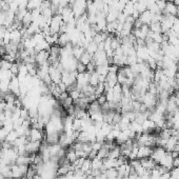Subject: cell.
<instances>
[{
	"instance_id": "obj_49",
	"label": "cell",
	"mask_w": 179,
	"mask_h": 179,
	"mask_svg": "<svg viewBox=\"0 0 179 179\" xmlns=\"http://www.w3.org/2000/svg\"><path fill=\"white\" fill-rule=\"evenodd\" d=\"M173 32H174L175 34H179V18L178 17H176V19L174 21V23H173V26H172V29H171Z\"/></svg>"
},
{
	"instance_id": "obj_31",
	"label": "cell",
	"mask_w": 179,
	"mask_h": 179,
	"mask_svg": "<svg viewBox=\"0 0 179 179\" xmlns=\"http://www.w3.org/2000/svg\"><path fill=\"white\" fill-rule=\"evenodd\" d=\"M98 83H99V75H98L97 72H92L90 73V84L92 87H97Z\"/></svg>"
},
{
	"instance_id": "obj_55",
	"label": "cell",
	"mask_w": 179,
	"mask_h": 179,
	"mask_svg": "<svg viewBox=\"0 0 179 179\" xmlns=\"http://www.w3.org/2000/svg\"><path fill=\"white\" fill-rule=\"evenodd\" d=\"M165 3H167V1H162V0H157V7H158V9L161 11V12H163L164 9H165Z\"/></svg>"
},
{
	"instance_id": "obj_4",
	"label": "cell",
	"mask_w": 179,
	"mask_h": 179,
	"mask_svg": "<svg viewBox=\"0 0 179 179\" xmlns=\"http://www.w3.org/2000/svg\"><path fill=\"white\" fill-rule=\"evenodd\" d=\"M93 62L95 63L96 66L98 65H109V59L108 56H106L105 51H99L93 55Z\"/></svg>"
},
{
	"instance_id": "obj_62",
	"label": "cell",
	"mask_w": 179,
	"mask_h": 179,
	"mask_svg": "<svg viewBox=\"0 0 179 179\" xmlns=\"http://www.w3.org/2000/svg\"><path fill=\"white\" fill-rule=\"evenodd\" d=\"M169 179H178V178H176V177H173V176H170V178Z\"/></svg>"
},
{
	"instance_id": "obj_25",
	"label": "cell",
	"mask_w": 179,
	"mask_h": 179,
	"mask_svg": "<svg viewBox=\"0 0 179 179\" xmlns=\"http://www.w3.org/2000/svg\"><path fill=\"white\" fill-rule=\"evenodd\" d=\"M50 47H51V45L47 43V41L44 39V40H42V41H40L36 44L35 51L37 53L41 52V51H50Z\"/></svg>"
},
{
	"instance_id": "obj_32",
	"label": "cell",
	"mask_w": 179,
	"mask_h": 179,
	"mask_svg": "<svg viewBox=\"0 0 179 179\" xmlns=\"http://www.w3.org/2000/svg\"><path fill=\"white\" fill-rule=\"evenodd\" d=\"M18 137H19V136H18V134L16 133V131L13 130V131H11V132H9V134H7V136L5 137L4 141H7V142L13 145V143L15 142V140L17 139Z\"/></svg>"
},
{
	"instance_id": "obj_29",
	"label": "cell",
	"mask_w": 179,
	"mask_h": 179,
	"mask_svg": "<svg viewBox=\"0 0 179 179\" xmlns=\"http://www.w3.org/2000/svg\"><path fill=\"white\" fill-rule=\"evenodd\" d=\"M135 11V7H134V3L132 1H129L128 3H125L124 5V9H123V14L125 16H132L133 13Z\"/></svg>"
},
{
	"instance_id": "obj_47",
	"label": "cell",
	"mask_w": 179,
	"mask_h": 179,
	"mask_svg": "<svg viewBox=\"0 0 179 179\" xmlns=\"http://www.w3.org/2000/svg\"><path fill=\"white\" fill-rule=\"evenodd\" d=\"M62 102V105L63 106H65L66 109L69 108V106H71V105H73V103H74V100H73V98H71L70 96L69 97H66L65 100H62L61 101Z\"/></svg>"
},
{
	"instance_id": "obj_34",
	"label": "cell",
	"mask_w": 179,
	"mask_h": 179,
	"mask_svg": "<svg viewBox=\"0 0 179 179\" xmlns=\"http://www.w3.org/2000/svg\"><path fill=\"white\" fill-rule=\"evenodd\" d=\"M85 51H87V53H90L91 55H94L98 51V44L95 43L94 41H91L90 43L87 45V47H85Z\"/></svg>"
},
{
	"instance_id": "obj_26",
	"label": "cell",
	"mask_w": 179,
	"mask_h": 179,
	"mask_svg": "<svg viewBox=\"0 0 179 179\" xmlns=\"http://www.w3.org/2000/svg\"><path fill=\"white\" fill-rule=\"evenodd\" d=\"M92 61H93V55H91L90 53L87 52V51H85L83 54H82V56L80 57V59H79V62H81L82 65H90Z\"/></svg>"
},
{
	"instance_id": "obj_57",
	"label": "cell",
	"mask_w": 179,
	"mask_h": 179,
	"mask_svg": "<svg viewBox=\"0 0 179 179\" xmlns=\"http://www.w3.org/2000/svg\"><path fill=\"white\" fill-rule=\"evenodd\" d=\"M5 54H7V47H5V45H1L0 47V56L3 57Z\"/></svg>"
},
{
	"instance_id": "obj_23",
	"label": "cell",
	"mask_w": 179,
	"mask_h": 179,
	"mask_svg": "<svg viewBox=\"0 0 179 179\" xmlns=\"http://www.w3.org/2000/svg\"><path fill=\"white\" fill-rule=\"evenodd\" d=\"M45 142L47 144H55L59 142V133H53V134H47Z\"/></svg>"
},
{
	"instance_id": "obj_28",
	"label": "cell",
	"mask_w": 179,
	"mask_h": 179,
	"mask_svg": "<svg viewBox=\"0 0 179 179\" xmlns=\"http://www.w3.org/2000/svg\"><path fill=\"white\" fill-rule=\"evenodd\" d=\"M81 93H82V95L85 96V97H90V96H92V95H95V87H92L91 84H87L81 89Z\"/></svg>"
},
{
	"instance_id": "obj_39",
	"label": "cell",
	"mask_w": 179,
	"mask_h": 179,
	"mask_svg": "<svg viewBox=\"0 0 179 179\" xmlns=\"http://www.w3.org/2000/svg\"><path fill=\"white\" fill-rule=\"evenodd\" d=\"M11 80H0V93L5 94L9 91V84Z\"/></svg>"
},
{
	"instance_id": "obj_40",
	"label": "cell",
	"mask_w": 179,
	"mask_h": 179,
	"mask_svg": "<svg viewBox=\"0 0 179 179\" xmlns=\"http://www.w3.org/2000/svg\"><path fill=\"white\" fill-rule=\"evenodd\" d=\"M149 26L150 31L153 32V33H161V23L160 22H152Z\"/></svg>"
},
{
	"instance_id": "obj_10",
	"label": "cell",
	"mask_w": 179,
	"mask_h": 179,
	"mask_svg": "<svg viewBox=\"0 0 179 179\" xmlns=\"http://www.w3.org/2000/svg\"><path fill=\"white\" fill-rule=\"evenodd\" d=\"M9 91L11 93H13V94H15L16 96L20 95V83L17 76H14L11 79L9 84Z\"/></svg>"
},
{
	"instance_id": "obj_11",
	"label": "cell",
	"mask_w": 179,
	"mask_h": 179,
	"mask_svg": "<svg viewBox=\"0 0 179 179\" xmlns=\"http://www.w3.org/2000/svg\"><path fill=\"white\" fill-rule=\"evenodd\" d=\"M153 153V148L148 145H140L138 149L137 153V159H143V158H149Z\"/></svg>"
},
{
	"instance_id": "obj_21",
	"label": "cell",
	"mask_w": 179,
	"mask_h": 179,
	"mask_svg": "<svg viewBox=\"0 0 179 179\" xmlns=\"http://www.w3.org/2000/svg\"><path fill=\"white\" fill-rule=\"evenodd\" d=\"M68 43H70V37H69L68 33L59 34V37H58V45H59L60 47H63Z\"/></svg>"
},
{
	"instance_id": "obj_30",
	"label": "cell",
	"mask_w": 179,
	"mask_h": 179,
	"mask_svg": "<svg viewBox=\"0 0 179 179\" xmlns=\"http://www.w3.org/2000/svg\"><path fill=\"white\" fill-rule=\"evenodd\" d=\"M32 22H33V17H32L31 12L29 11V12L25 15V17L22 18V21H21V23H22L23 28H29V26L31 25Z\"/></svg>"
},
{
	"instance_id": "obj_60",
	"label": "cell",
	"mask_w": 179,
	"mask_h": 179,
	"mask_svg": "<svg viewBox=\"0 0 179 179\" xmlns=\"http://www.w3.org/2000/svg\"><path fill=\"white\" fill-rule=\"evenodd\" d=\"M120 1H122L123 3H128V2H129L130 0H120Z\"/></svg>"
},
{
	"instance_id": "obj_14",
	"label": "cell",
	"mask_w": 179,
	"mask_h": 179,
	"mask_svg": "<svg viewBox=\"0 0 179 179\" xmlns=\"http://www.w3.org/2000/svg\"><path fill=\"white\" fill-rule=\"evenodd\" d=\"M40 146H41V141H29L25 144L26 152L29 154H36L37 152H39Z\"/></svg>"
},
{
	"instance_id": "obj_35",
	"label": "cell",
	"mask_w": 179,
	"mask_h": 179,
	"mask_svg": "<svg viewBox=\"0 0 179 179\" xmlns=\"http://www.w3.org/2000/svg\"><path fill=\"white\" fill-rule=\"evenodd\" d=\"M109 65H103L96 66V72L98 73V75L106 76V75L109 74Z\"/></svg>"
},
{
	"instance_id": "obj_5",
	"label": "cell",
	"mask_w": 179,
	"mask_h": 179,
	"mask_svg": "<svg viewBox=\"0 0 179 179\" xmlns=\"http://www.w3.org/2000/svg\"><path fill=\"white\" fill-rule=\"evenodd\" d=\"M90 84V73L89 72H84V73H78L76 79V87L81 91L82 87L85 85Z\"/></svg>"
},
{
	"instance_id": "obj_18",
	"label": "cell",
	"mask_w": 179,
	"mask_h": 179,
	"mask_svg": "<svg viewBox=\"0 0 179 179\" xmlns=\"http://www.w3.org/2000/svg\"><path fill=\"white\" fill-rule=\"evenodd\" d=\"M81 172L87 176V175H90L91 172H92V160L91 158H85L83 163H82L81 168H80Z\"/></svg>"
},
{
	"instance_id": "obj_27",
	"label": "cell",
	"mask_w": 179,
	"mask_h": 179,
	"mask_svg": "<svg viewBox=\"0 0 179 179\" xmlns=\"http://www.w3.org/2000/svg\"><path fill=\"white\" fill-rule=\"evenodd\" d=\"M61 148H62V146H61L59 143L49 144V150H50L51 157H57V155H58V153H59Z\"/></svg>"
},
{
	"instance_id": "obj_45",
	"label": "cell",
	"mask_w": 179,
	"mask_h": 179,
	"mask_svg": "<svg viewBox=\"0 0 179 179\" xmlns=\"http://www.w3.org/2000/svg\"><path fill=\"white\" fill-rule=\"evenodd\" d=\"M146 65H148L150 66V69H151L152 71H155L157 70V61L154 59V58H151L150 57L148 60L145 61Z\"/></svg>"
},
{
	"instance_id": "obj_16",
	"label": "cell",
	"mask_w": 179,
	"mask_h": 179,
	"mask_svg": "<svg viewBox=\"0 0 179 179\" xmlns=\"http://www.w3.org/2000/svg\"><path fill=\"white\" fill-rule=\"evenodd\" d=\"M140 160V163L141 165L145 169L146 171H149V172H151L152 170L155 169L156 168L157 163L154 161L153 159L151 158V157H149V158H143V159H139Z\"/></svg>"
},
{
	"instance_id": "obj_22",
	"label": "cell",
	"mask_w": 179,
	"mask_h": 179,
	"mask_svg": "<svg viewBox=\"0 0 179 179\" xmlns=\"http://www.w3.org/2000/svg\"><path fill=\"white\" fill-rule=\"evenodd\" d=\"M121 156V150H120L119 145H115L113 149L110 150L109 152V158L112 159H117Z\"/></svg>"
},
{
	"instance_id": "obj_15",
	"label": "cell",
	"mask_w": 179,
	"mask_h": 179,
	"mask_svg": "<svg viewBox=\"0 0 179 179\" xmlns=\"http://www.w3.org/2000/svg\"><path fill=\"white\" fill-rule=\"evenodd\" d=\"M153 16L154 14L151 12V11L146 10L144 11L143 13H141L140 16H139V20L142 22V25H150L153 21Z\"/></svg>"
},
{
	"instance_id": "obj_41",
	"label": "cell",
	"mask_w": 179,
	"mask_h": 179,
	"mask_svg": "<svg viewBox=\"0 0 179 179\" xmlns=\"http://www.w3.org/2000/svg\"><path fill=\"white\" fill-rule=\"evenodd\" d=\"M105 94V82H99L97 87H95V96L98 97V96ZM97 99V98H96Z\"/></svg>"
},
{
	"instance_id": "obj_3",
	"label": "cell",
	"mask_w": 179,
	"mask_h": 179,
	"mask_svg": "<svg viewBox=\"0 0 179 179\" xmlns=\"http://www.w3.org/2000/svg\"><path fill=\"white\" fill-rule=\"evenodd\" d=\"M63 23L62 21V17L61 15H54L52 17V20H51L50 23V31L51 34H58L60 32V28L61 25Z\"/></svg>"
},
{
	"instance_id": "obj_58",
	"label": "cell",
	"mask_w": 179,
	"mask_h": 179,
	"mask_svg": "<svg viewBox=\"0 0 179 179\" xmlns=\"http://www.w3.org/2000/svg\"><path fill=\"white\" fill-rule=\"evenodd\" d=\"M174 96H175V99H176V103H177V106L179 108V91H176L174 93Z\"/></svg>"
},
{
	"instance_id": "obj_59",
	"label": "cell",
	"mask_w": 179,
	"mask_h": 179,
	"mask_svg": "<svg viewBox=\"0 0 179 179\" xmlns=\"http://www.w3.org/2000/svg\"><path fill=\"white\" fill-rule=\"evenodd\" d=\"M171 155H172L173 159L177 158V157H179V151H173V152H171Z\"/></svg>"
},
{
	"instance_id": "obj_8",
	"label": "cell",
	"mask_w": 179,
	"mask_h": 179,
	"mask_svg": "<svg viewBox=\"0 0 179 179\" xmlns=\"http://www.w3.org/2000/svg\"><path fill=\"white\" fill-rule=\"evenodd\" d=\"M163 15H171V16H175L177 17V15H179V9L174 2H169L167 1L165 3V9L162 12Z\"/></svg>"
},
{
	"instance_id": "obj_2",
	"label": "cell",
	"mask_w": 179,
	"mask_h": 179,
	"mask_svg": "<svg viewBox=\"0 0 179 179\" xmlns=\"http://www.w3.org/2000/svg\"><path fill=\"white\" fill-rule=\"evenodd\" d=\"M77 75H78V72L77 71H74V72L63 71L62 77H61V81L68 87V89L71 87H74V84L76 83Z\"/></svg>"
},
{
	"instance_id": "obj_12",
	"label": "cell",
	"mask_w": 179,
	"mask_h": 179,
	"mask_svg": "<svg viewBox=\"0 0 179 179\" xmlns=\"http://www.w3.org/2000/svg\"><path fill=\"white\" fill-rule=\"evenodd\" d=\"M28 138L31 141H41L43 139V132L42 130L36 129V128H31Z\"/></svg>"
},
{
	"instance_id": "obj_52",
	"label": "cell",
	"mask_w": 179,
	"mask_h": 179,
	"mask_svg": "<svg viewBox=\"0 0 179 179\" xmlns=\"http://www.w3.org/2000/svg\"><path fill=\"white\" fill-rule=\"evenodd\" d=\"M170 174L173 177L178 178L179 177V167H173V169L170 171Z\"/></svg>"
},
{
	"instance_id": "obj_1",
	"label": "cell",
	"mask_w": 179,
	"mask_h": 179,
	"mask_svg": "<svg viewBox=\"0 0 179 179\" xmlns=\"http://www.w3.org/2000/svg\"><path fill=\"white\" fill-rule=\"evenodd\" d=\"M158 100H159L158 96L153 95L149 92H145L142 95V98H141V103H142L143 105H145V108L148 109L149 111H154Z\"/></svg>"
},
{
	"instance_id": "obj_46",
	"label": "cell",
	"mask_w": 179,
	"mask_h": 179,
	"mask_svg": "<svg viewBox=\"0 0 179 179\" xmlns=\"http://www.w3.org/2000/svg\"><path fill=\"white\" fill-rule=\"evenodd\" d=\"M10 71L14 76H18V74H19V65H18V63H13Z\"/></svg>"
},
{
	"instance_id": "obj_36",
	"label": "cell",
	"mask_w": 179,
	"mask_h": 179,
	"mask_svg": "<svg viewBox=\"0 0 179 179\" xmlns=\"http://www.w3.org/2000/svg\"><path fill=\"white\" fill-rule=\"evenodd\" d=\"M109 152H110V150L102 145V148H101L99 151L97 152V157L99 159H102V160L108 158V157H109Z\"/></svg>"
},
{
	"instance_id": "obj_61",
	"label": "cell",
	"mask_w": 179,
	"mask_h": 179,
	"mask_svg": "<svg viewBox=\"0 0 179 179\" xmlns=\"http://www.w3.org/2000/svg\"><path fill=\"white\" fill-rule=\"evenodd\" d=\"M177 72H179V61L177 62Z\"/></svg>"
},
{
	"instance_id": "obj_9",
	"label": "cell",
	"mask_w": 179,
	"mask_h": 179,
	"mask_svg": "<svg viewBox=\"0 0 179 179\" xmlns=\"http://www.w3.org/2000/svg\"><path fill=\"white\" fill-rule=\"evenodd\" d=\"M167 154V151H165L164 148H161V146H156L155 149H153V153L150 157L156 162L157 164L159 163V161L162 159V157Z\"/></svg>"
},
{
	"instance_id": "obj_44",
	"label": "cell",
	"mask_w": 179,
	"mask_h": 179,
	"mask_svg": "<svg viewBox=\"0 0 179 179\" xmlns=\"http://www.w3.org/2000/svg\"><path fill=\"white\" fill-rule=\"evenodd\" d=\"M81 125H82V120L78 118H74L73 121V131L76 132H80L81 131Z\"/></svg>"
},
{
	"instance_id": "obj_53",
	"label": "cell",
	"mask_w": 179,
	"mask_h": 179,
	"mask_svg": "<svg viewBox=\"0 0 179 179\" xmlns=\"http://www.w3.org/2000/svg\"><path fill=\"white\" fill-rule=\"evenodd\" d=\"M96 100H97V102L99 103L100 105H103L106 102V96H105V94H102V95L98 96Z\"/></svg>"
},
{
	"instance_id": "obj_17",
	"label": "cell",
	"mask_w": 179,
	"mask_h": 179,
	"mask_svg": "<svg viewBox=\"0 0 179 179\" xmlns=\"http://www.w3.org/2000/svg\"><path fill=\"white\" fill-rule=\"evenodd\" d=\"M10 35H11V42L16 44L21 43V41H22V34H21L20 30L10 31Z\"/></svg>"
},
{
	"instance_id": "obj_38",
	"label": "cell",
	"mask_w": 179,
	"mask_h": 179,
	"mask_svg": "<svg viewBox=\"0 0 179 179\" xmlns=\"http://www.w3.org/2000/svg\"><path fill=\"white\" fill-rule=\"evenodd\" d=\"M65 158L68 159L69 161L71 162V163H73V162H74L77 158H78V157H77V155H76V152H75L74 150L71 148V150H69V151L66 152Z\"/></svg>"
},
{
	"instance_id": "obj_56",
	"label": "cell",
	"mask_w": 179,
	"mask_h": 179,
	"mask_svg": "<svg viewBox=\"0 0 179 179\" xmlns=\"http://www.w3.org/2000/svg\"><path fill=\"white\" fill-rule=\"evenodd\" d=\"M70 4H71V0H60V2H59V7H70Z\"/></svg>"
},
{
	"instance_id": "obj_19",
	"label": "cell",
	"mask_w": 179,
	"mask_h": 179,
	"mask_svg": "<svg viewBox=\"0 0 179 179\" xmlns=\"http://www.w3.org/2000/svg\"><path fill=\"white\" fill-rule=\"evenodd\" d=\"M178 143V139L177 137H174V136H171V137L168 139L167 141V144H165L164 149L167 152H173L175 150V146L176 144Z\"/></svg>"
},
{
	"instance_id": "obj_7",
	"label": "cell",
	"mask_w": 179,
	"mask_h": 179,
	"mask_svg": "<svg viewBox=\"0 0 179 179\" xmlns=\"http://www.w3.org/2000/svg\"><path fill=\"white\" fill-rule=\"evenodd\" d=\"M173 161H174V159H173L172 155H171V152H167V154L162 157V159L160 160L158 164L163 167L168 171H171L173 169Z\"/></svg>"
},
{
	"instance_id": "obj_20",
	"label": "cell",
	"mask_w": 179,
	"mask_h": 179,
	"mask_svg": "<svg viewBox=\"0 0 179 179\" xmlns=\"http://www.w3.org/2000/svg\"><path fill=\"white\" fill-rule=\"evenodd\" d=\"M15 163L18 164V165H22V164L29 165V164H31V156H29V155H18Z\"/></svg>"
},
{
	"instance_id": "obj_13",
	"label": "cell",
	"mask_w": 179,
	"mask_h": 179,
	"mask_svg": "<svg viewBox=\"0 0 179 179\" xmlns=\"http://www.w3.org/2000/svg\"><path fill=\"white\" fill-rule=\"evenodd\" d=\"M36 58V63L38 65H41L43 63L49 62V58H50V52L49 51H41V52H38L35 56Z\"/></svg>"
},
{
	"instance_id": "obj_42",
	"label": "cell",
	"mask_w": 179,
	"mask_h": 179,
	"mask_svg": "<svg viewBox=\"0 0 179 179\" xmlns=\"http://www.w3.org/2000/svg\"><path fill=\"white\" fill-rule=\"evenodd\" d=\"M89 112H98V111H102L101 110V105L97 102V100L92 101V102L89 105Z\"/></svg>"
},
{
	"instance_id": "obj_6",
	"label": "cell",
	"mask_w": 179,
	"mask_h": 179,
	"mask_svg": "<svg viewBox=\"0 0 179 179\" xmlns=\"http://www.w3.org/2000/svg\"><path fill=\"white\" fill-rule=\"evenodd\" d=\"M49 75L52 79V82L55 84H58L61 82V77H62V73L58 70L56 66L54 65H50V69H49Z\"/></svg>"
},
{
	"instance_id": "obj_33",
	"label": "cell",
	"mask_w": 179,
	"mask_h": 179,
	"mask_svg": "<svg viewBox=\"0 0 179 179\" xmlns=\"http://www.w3.org/2000/svg\"><path fill=\"white\" fill-rule=\"evenodd\" d=\"M91 160H92V170H100L101 169V167H102V164H103L102 159H99L97 156H96Z\"/></svg>"
},
{
	"instance_id": "obj_51",
	"label": "cell",
	"mask_w": 179,
	"mask_h": 179,
	"mask_svg": "<svg viewBox=\"0 0 179 179\" xmlns=\"http://www.w3.org/2000/svg\"><path fill=\"white\" fill-rule=\"evenodd\" d=\"M105 96H106V101L111 102V101H114V93H113V89L109 90L105 92Z\"/></svg>"
},
{
	"instance_id": "obj_37",
	"label": "cell",
	"mask_w": 179,
	"mask_h": 179,
	"mask_svg": "<svg viewBox=\"0 0 179 179\" xmlns=\"http://www.w3.org/2000/svg\"><path fill=\"white\" fill-rule=\"evenodd\" d=\"M105 175H106V179H117L118 178V173H117V169H109L105 171Z\"/></svg>"
},
{
	"instance_id": "obj_48",
	"label": "cell",
	"mask_w": 179,
	"mask_h": 179,
	"mask_svg": "<svg viewBox=\"0 0 179 179\" xmlns=\"http://www.w3.org/2000/svg\"><path fill=\"white\" fill-rule=\"evenodd\" d=\"M7 134H9V132H7L3 127L0 128V143L3 142L5 140V137L7 136Z\"/></svg>"
},
{
	"instance_id": "obj_63",
	"label": "cell",
	"mask_w": 179,
	"mask_h": 179,
	"mask_svg": "<svg viewBox=\"0 0 179 179\" xmlns=\"http://www.w3.org/2000/svg\"><path fill=\"white\" fill-rule=\"evenodd\" d=\"M4 1H5V0H4Z\"/></svg>"
},
{
	"instance_id": "obj_24",
	"label": "cell",
	"mask_w": 179,
	"mask_h": 179,
	"mask_svg": "<svg viewBox=\"0 0 179 179\" xmlns=\"http://www.w3.org/2000/svg\"><path fill=\"white\" fill-rule=\"evenodd\" d=\"M84 52L85 49L83 47H80V45H74L73 47V57L76 58L77 60L80 59V57H81Z\"/></svg>"
},
{
	"instance_id": "obj_54",
	"label": "cell",
	"mask_w": 179,
	"mask_h": 179,
	"mask_svg": "<svg viewBox=\"0 0 179 179\" xmlns=\"http://www.w3.org/2000/svg\"><path fill=\"white\" fill-rule=\"evenodd\" d=\"M76 71L78 72V73H84V72H87V65H82L81 62H78V65H77Z\"/></svg>"
},
{
	"instance_id": "obj_50",
	"label": "cell",
	"mask_w": 179,
	"mask_h": 179,
	"mask_svg": "<svg viewBox=\"0 0 179 179\" xmlns=\"http://www.w3.org/2000/svg\"><path fill=\"white\" fill-rule=\"evenodd\" d=\"M102 142H99V141H94V142H92V150L95 152H98L99 150L102 148Z\"/></svg>"
},
{
	"instance_id": "obj_43",
	"label": "cell",
	"mask_w": 179,
	"mask_h": 179,
	"mask_svg": "<svg viewBox=\"0 0 179 179\" xmlns=\"http://www.w3.org/2000/svg\"><path fill=\"white\" fill-rule=\"evenodd\" d=\"M117 25H118V21H114V22H110L106 25V30L105 32H108V33H114L116 32V29H117Z\"/></svg>"
}]
</instances>
